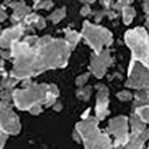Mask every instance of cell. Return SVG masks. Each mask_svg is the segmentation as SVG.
<instances>
[{"label":"cell","mask_w":149,"mask_h":149,"mask_svg":"<svg viewBox=\"0 0 149 149\" xmlns=\"http://www.w3.org/2000/svg\"><path fill=\"white\" fill-rule=\"evenodd\" d=\"M113 149H124V146H113Z\"/></svg>","instance_id":"b9f144b4"},{"label":"cell","mask_w":149,"mask_h":149,"mask_svg":"<svg viewBox=\"0 0 149 149\" xmlns=\"http://www.w3.org/2000/svg\"><path fill=\"white\" fill-rule=\"evenodd\" d=\"M133 112L139 116L144 124H149V105L133 107Z\"/></svg>","instance_id":"d6986e66"},{"label":"cell","mask_w":149,"mask_h":149,"mask_svg":"<svg viewBox=\"0 0 149 149\" xmlns=\"http://www.w3.org/2000/svg\"><path fill=\"white\" fill-rule=\"evenodd\" d=\"M39 39L40 37L36 36V35H28V36H25L23 40L25 41V43L28 44V45H31V47H35L37 43H39Z\"/></svg>","instance_id":"4316f807"},{"label":"cell","mask_w":149,"mask_h":149,"mask_svg":"<svg viewBox=\"0 0 149 149\" xmlns=\"http://www.w3.org/2000/svg\"><path fill=\"white\" fill-rule=\"evenodd\" d=\"M72 136H73V140L76 141V143H80V141H81V136L79 134V132L76 129H73V133H72Z\"/></svg>","instance_id":"74e56055"},{"label":"cell","mask_w":149,"mask_h":149,"mask_svg":"<svg viewBox=\"0 0 149 149\" xmlns=\"http://www.w3.org/2000/svg\"><path fill=\"white\" fill-rule=\"evenodd\" d=\"M13 67L9 76L23 81L49 69L64 68L68 64L72 49L63 39H53L47 35L39 39L35 47L24 40L13 44L11 48Z\"/></svg>","instance_id":"6da1fadb"},{"label":"cell","mask_w":149,"mask_h":149,"mask_svg":"<svg viewBox=\"0 0 149 149\" xmlns=\"http://www.w3.org/2000/svg\"><path fill=\"white\" fill-rule=\"evenodd\" d=\"M41 112H43V105H36V107H33V108L29 111V113L33 115V116H37V115H40Z\"/></svg>","instance_id":"4dcf8cb0"},{"label":"cell","mask_w":149,"mask_h":149,"mask_svg":"<svg viewBox=\"0 0 149 149\" xmlns=\"http://www.w3.org/2000/svg\"><path fill=\"white\" fill-rule=\"evenodd\" d=\"M65 15H67V8H65V7H60V8L55 9L53 12H51L48 19H49L53 24H57V23L61 22L63 19L65 17Z\"/></svg>","instance_id":"ffe728a7"},{"label":"cell","mask_w":149,"mask_h":149,"mask_svg":"<svg viewBox=\"0 0 149 149\" xmlns=\"http://www.w3.org/2000/svg\"><path fill=\"white\" fill-rule=\"evenodd\" d=\"M7 19V12H6V8H4V6L1 7V12H0V20L1 22H4Z\"/></svg>","instance_id":"f35d334b"},{"label":"cell","mask_w":149,"mask_h":149,"mask_svg":"<svg viewBox=\"0 0 149 149\" xmlns=\"http://www.w3.org/2000/svg\"><path fill=\"white\" fill-rule=\"evenodd\" d=\"M9 134H7V133H4V132H1V133H0V148L3 149L4 148V144H6V141H7V137H8Z\"/></svg>","instance_id":"d6a6232c"},{"label":"cell","mask_w":149,"mask_h":149,"mask_svg":"<svg viewBox=\"0 0 149 149\" xmlns=\"http://www.w3.org/2000/svg\"><path fill=\"white\" fill-rule=\"evenodd\" d=\"M107 16H108L109 19H116L118 16V12H116V11H113V9H108V13H107Z\"/></svg>","instance_id":"8d00e7d4"},{"label":"cell","mask_w":149,"mask_h":149,"mask_svg":"<svg viewBox=\"0 0 149 149\" xmlns=\"http://www.w3.org/2000/svg\"><path fill=\"white\" fill-rule=\"evenodd\" d=\"M89 76H91V73L89 72H87V73H83V74H80V76H77V79H76V87H79V88H83L85 84L88 83V80H89Z\"/></svg>","instance_id":"d4e9b609"},{"label":"cell","mask_w":149,"mask_h":149,"mask_svg":"<svg viewBox=\"0 0 149 149\" xmlns=\"http://www.w3.org/2000/svg\"><path fill=\"white\" fill-rule=\"evenodd\" d=\"M134 16H136V9L132 6H128L127 8L123 9V20H124V24H130L133 22Z\"/></svg>","instance_id":"44dd1931"},{"label":"cell","mask_w":149,"mask_h":149,"mask_svg":"<svg viewBox=\"0 0 149 149\" xmlns=\"http://www.w3.org/2000/svg\"><path fill=\"white\" fill-rule=\"evenodd\" d=\"M128 6H132V1H128V0H121V1H115L113 3V7H112V9L113 11H116V12H123V9L127 8Z\"/></svg>","instance_id":"cb8c5ba5"},{"label":"cell","mask_w":149,"mask_h":149,"mask_svg":"<svg viewBox=\"0 0 149 149\" xmlns=\"http://www.w3.org/2000/svg\"><path fill=\"white\" fill-rule=\"evenodd\" d=\"M144 141L139 137V134L129 133V140H128L127 145L124 146V149H144Z\"/></svg>","instance_id":"e0dca14e"},{"label":"cell","mask_w":149,"mask_h":149,"mask_svg":"<svg viewBox=\"0 0 149 149\" xmlns=\"http://www.w3.org/2000/svg\"><path fill=\"white\" fill-rule=\"evenodd\" d=\"M59 97V89L56 84H48V93H47V99L44 101V108H49V107L55 105L56 100Z\"/></svg>","instance_id":"9a60e30c"},{"label":"cell","mask_w":149,"mask_h":149,"mask_svg":"<svg viewBox=\"0 0 149 149\" xmlns=\"http://www.w3.org/2000/svg\"><path fill=\"white\" fill-rule=\"evenodd\" d=\"M74 129L81 136L85 149H113V140L105 130L99 129V118L89 116L85 120L79 121Z\"/></svg>","instance_id":"7a4b0ae2"},{"label":"cell","mask_w":149,"mask_h":149,"mask_svg":"<svg viewBox=\"0 0 149 149\" xmlns=\"http://www.w3.org/2000/svg\"><path fill=\"white\" fill-rule=\"evenodd\" d=\"M128 124L129 118L127 116H117L109 120L107 133L115 136L113 146H125L129 140V133H128Z\"/></svg>","instance_id":"52a82bcc"},{"label":"cell","mask_w":149,"mask_h":149,"mask_svg":"<svg viewBox=\"0 0 149 149\" xmlns=\"http://www.w3.org/2000/svg\"><path fill=\"white\" fill-rule=\"evenodd\" d=\"M107 13H108V9H101V11H96V13H95V22L96 23H100L102 20V17L104 16H107Z\"/></svg>","instance_id":"f1b7e54d"},{"label":"cell","mask_w":149,"mask_h":149,"mask_svg":"<svg viewBox=\"0 0 149 149\" xmlns=\"http://www.w3.org/2000/svg\"><path fill=\"white\" fill-rule=\"evenodd\" d=\"M83 39L88 43V45L95 51V53H100L113 43V35L108 28L101 25H95L89 22L83 23V31H81Z\"/></svg>","instance_id":"5b68a950"},{"label":"cell","mask_w":149,"mask_h":149,"mask_svg":"<svg viewBox=\"0 0 149 149\" xmlns=\"http://www.w3.org/2000/svg\"><path fill=\"white\" fill-rule=\"evenodd\" d=\"M125 87L137 91L149 89V69L141 63H137L134 59H130Z\"/></svg>","instance_id":"8992f818"},{"label":"cell","mask_w":149,"mask_h":149,"mask_svg":"<svg viewBox=\"0 0 149 149\" xmlns=\"http://www.w3.org/2000/svg\"><path fill=\"white\" fill-rule=\"evenodd\" d=\"M61 108H63L61 102H56L55 105H53V109H55L56 112H60V111H61Z\"/></svg>","instance_id":"ab89813d"},{"label":"cell","mask_w":149,"mask_h":149,"mask_svg":"<svg viewBox=\"0 0 149 149\" xmlns=\"http://www.w3.org/2000/svg\"><path fill=\"white\" fill-rule=\"evenodd\" d=\"M134 104L133 107L139 105H149V89L145 91H137L134 93Z\"/></svg>","instance_id":"ac0fdd59"},{"label":"cell","mask_w":149,"mask_h":149,"mask_svg":"<svg viewBox=\"0 0 149 149\" xmlns=\"http://www.w3.org/2000/svg\"><path fill=\"white\" fill-rule=\"evenodd\" d=\"M12 101H13L12 91H1V104H8V105H11Z\"/></svg>","instance_id":"484cf974"},{"label":"cell","mask_w":149,"mask_h":149,"mask_svg":"<svg viewBox=\"0 0 149 149\" xmlns=\"http://www.w3.org/2000/svg\"><path fill=\"white\" fill-rule=\"evenodd\" d=\"M148 149H149V145H148Z\"/></svg>","instance_id":"7bdbcfd3"},{"label":"cell","mask_w":149,"mask_h":149,"mask_svg":"<svg viewBox=\"0 0 149 149\" xmlns=\"http://www.w3.org/2000/svg\"><path fill=\"white\" fill-rule=\"evenodd\" d=\"M53 7V1H49V0H47V1H41V0H37L33 3V9L37 11V9H51Z\"/></svg>","instance_id":"603a6c76"},{"label":"cell","mask_w":149,"mask_h":149,"mask_svg":"<svg viewBox=\"0 0 149 149\" xmlns=\"http://www.w3.org/2000/svg\"><path fill=\"white\" fill-rule=\"evenodd\" d=\"M144 11H145V16H146V22L149 23V1H144L143 4Z\"/></svg>","instance_id":"d590c367"},{"label":"cell","mask_w":149,"mask_h":149,"mask_svg":"<svg viewBox=\"0 0 149 149\" xmlns=\"http://www.w3.org/2000/svg\"><path fill=\"white\" fill-rule=\"evenodd\" d=\"M97 89V96H96V117L99 120H104L107 116L109 115V91L108 87H105L104 84H99L96 85Z\"/></svg>","instance_id":"8fae6325"},{"label":"cell","mask_w":149,"mask_h":149,"mask_svg":"<svg viewBox=\"0 0 149 149\" xmlns=\"http://www.w3.org/2000/svg\"><path fill=\"white\" fill-rule=\"evenodd\" d=\"M1 132L7 134H17L22 129L19 116L12 111L11 105L1 104V120H0Z\"/></svg>","instance_id":"9c48e42d"},{"label":"cell","mask_w":149,"mask_h":149,"mask_svg":"<svg viewBox=\"0 0 149 149\" xmlns=\"http://www.w3.org/2000/svg\"><path fill=\"white\" fill-rule=\"evenodd\" d=\"M139 137H140V139H141V140H143L144 143H145L146 140L149 139V129H148V128H145V129H144L143 132H141V133L139 134Z\"/></svg>","instance_id":"1f68e13d"},{"label":"cell","mask_w":149,"mask_h":149,"mask_svg":"<svg viewBox=\"0 0 149 149\" xmlns=\"http://www.w3.org/2000/svg\"><path fill=\"white\" fill-rule=\"evenodd\" d=\"M145 27H146V28H145V29H146V32H148V33H149V23H148V22L145 23Z\"/></svg>","instance_id":"60d3db41"},{"label":"cell","mask_w":149,"mask_h":149,"mask_svg":"<svg viewBox=\"0 0 149 149\" xmlns=\"http://www.w3.org/2000/svg\"><path fill=\"white\" fill-rule=\"evenodd\" d=\"M1 57H3V60L12 59V53H11V51H9V49H3V51H1Z\"/></svg>","instance_id":"836d02e7"},{"label":"cell","mask_w":149,"mask_h":149,"mask_svg":"<svg viewBox=\"0 0 149 149\" xmlns=\"http://www.w3.org/2000/svg\"><path fill=\"white\" fill-rule=\"evenodd\" d=\"M113 59L111 56L108 48L101 51L100 53H95L91 57V64H89V73H92L95 77L101 79L105 76L108 67H111Z\"/></svg>","instance_id":"ba28073f"},{"label":"cell","mask_w":149,"mask_h":149,"mask_svg":"<svg viewBox=\"0 0 149 149\" xmlns=\"http://www.w3.org/2000/svg\"><path fill=\"white\" fill-rule=\"evenodd\" d=\"M23 24L25 25V27L28 28H35V29H43V28H45L47 23H45V19L43 17V16L37 15V13L32 12L31 15H28L27 17H25L24 23Z\"/></svg>","instance_id":"4fadbf2b"},{"label":"cell","mask_w":149,"mask_h":149,"mask_svg":"<svg viewBox=\"0 0 149 149\" xmlns=\"http://www.w3.org/2000/svg\"><path fill=\"white\" fill-rule=\"evenodd\" d=\"M91 95H92V87H83L76 91V97H79L83 101H88Z\"/></svg>","instance_id":"7402d4cb"},{"label":"cell","mask_w":149,"mask_h":149,"mask_svg":"<svg viewBox=\"0 0 149 149\" xmlns=\"http://www.w3.org/2000/svg\"><path fill=\"white\" fill-rule=\"evenodd\" d=\"M113 3H115V1H107V0H102V1H101V6L104 7L105 9H112V7H113Z\"/></svg>","instance_id":"e575fe53"},{"label":"cell","mask_w":149,"mask_h":149,"mask_svg":"<svg viewBox=\"0 0 149 149\" xmlns=\"http://www.w3.org/2000/svg\"><path fill=\"white\" fill-rule=\"evenodd\" d=\"M129 125H130V133H134V134H140L146 128L145 124L140 120V117L133 111H132V113L129 116Z\"/></svg>","instance_id":"5bb4252c"},{"label":"cell","mask_w":149,"mask_h":149,"mask_svg":"<svg viewBox=\"0 0 149 149\" xmlns=\"http://www.w3.org/2000/svg\"><path fill=\"white\" fill-rule=\"evenodd\" d=\"M125 44L132 51V59L149 69V33L145 28L136 27L125 32Z\"/></svg>","instance_id":"277c9868"},{"label":"cell","mask_w":149,"mask_h":149,"mask_svg":"<svg viewBox=\"0 0 149 149\" xmlns=\"http://www.w3.org/2000/svg\"><path fill=\"white\" fill-rule=\"evenodd\" d=\"M116 97H117L118 100H121V101H128V100H130L133 97V95H132L129 91H121V92H118L117 95H116Z\"/></svg>","instance_id":"83f0119b"},{"label":"cell","mask_w":149,"mask_h":149,"mask_svg":"<svg viewBox=\"0 0 149 149\" xmlns=\"http://www.w3.org/2000/svg\"><path fill=\"white\" fill-rule=\"evenodd\" d=\"M27 31V27L24 24H16L12 27L4 29L1 37H0V45L3 49H11L13 44L22 41V37L24 35V32Z\"/></svg>","instance_id":"30bf717a"},{"label":"cell","mask_w":149,"mask_h":149,"mask_svg":"<svg viewBox=\"0 0 149 149\" xmlns=\"http://www.w3.org/2000/svg\"><path fill=\"white\" fill-rule=\"evenodd\" d=\"M48 84H31L27 88L13 89V105L20 111H31L36 105H44Z\"/></svg>","instance_id":"3957f363"},{"label":"cell","mask_w":149,"mask_h":149,"mask_svg":"<svg viewBox=\"0 0 149 149\" xmlns=\"http://www.w3.org/2000/svg\"><path fill=\"white\" fill-rule=\"evenodd\" d=\"M92 13V11H91V6L89 4H84L83 8L80 9V15L81 16H88Z\"/></svg>","instance_id":"f546056e"},{"label":"cell","mask_w":149,"mask_h":149,"mask_svg":"<svg viewBox=\"0 0 149 149\" xmlns=\"http://www.w3.org/2000/svg\"><path fill=\"white\" fill-rule=\"evenodd\" d=\"M81 33H79L77 31H72V29H65V39L64 40L67 41V44L69 45V48L71 49H74L76 48V45L79 44V41H80L81 39Z\"/></svg>","instance_id":"2e32d148"},{"label":"cell","mask_w":149,"mask_h":149,"mask_svg":"<svg viewBox=\"0 0 149 149\" xmlns=\"http://www.w3.org/2000/svg\"><path fill=\"white\" fill-rule=\"evenodd\" d=\"M4 6H8L13 9V13L11 16V23L13 25L22 24V22H24L25 17L28 15H31V8L24 3V1H6Z\"/></svg>","instance_id":"7c38bea8"}]
</instances>
